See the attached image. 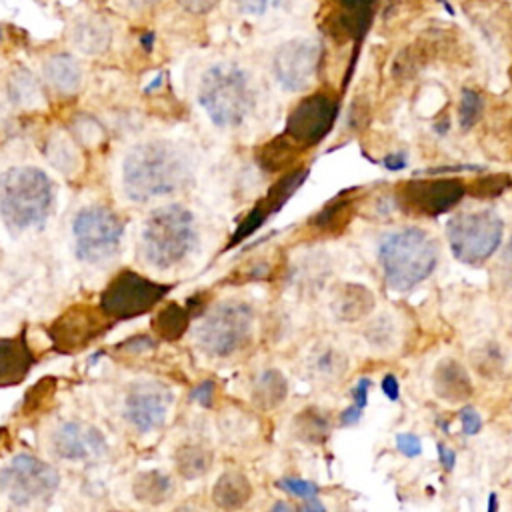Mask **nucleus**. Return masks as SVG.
Segmentation results:
<instances>
[{
	"label": "nucleus",
	"mask_w": 512,
	"mask_h": 512,
	"mask_svg": "<svg viewBox=\"0 0 512 512\" xmlns=\"http://www.w3.org/2000/svg\"><path fill=\"white\" fill-rule=\"evenodd\" d=\"M190 178L186 154L168 140L132 146L122 162V186L132 202H150L180 190Z\"/></svg>",
	"instance_id": "nucleus-1"
},
{
	"label": "nucleus",
	"mask_w": 512,
	"mask_h": 512,
	"mask_svg": "<svg viewBox=\"0 0 512 512\" xmlns=\"http://www.w3.org/2000/svg\"><path fill=\"white\" fill-rule=\"evenodd\" d=\"M378 262L388 288L404 292L432 274L438 264V244L422 228H400L380 240Z\"/></svg>",
	"instance_id": "nucleus-2"
},
{
	"label": "nucleus",
	"mask_w": 512,
	"mask_h": 512,
	"mask_svg": "<svg viewBox=\"0 0 512 512\" xmlns=\"http://www.w3.org/2000/svg\"><path fill=\"white\" fill-rule=\"evenodd\" d=\"M52 182L36 166H14L0 176V216L12 234L46 220L52 208Z\"/></svg>",
	"instance_id": "nucleus-3"
},
{
	"label": "nucleus",
	"mask_w": 512,
	"mask_h": 512,
	"mask_svg": "<svg viewBox=\"0 0 512 512\" xmlns=\"http://www.w3.org/2000/svg\"><path fill=\"white\" fill-rule=\"evenodd\" d=\"M198 102L212 124L240 126L254 108V90L246 70L230 62L210 66L200 78Z\"/></svg>",
	"instance_id": "nucleus-4"
},
{
	"label": "nucleus",
	"mask_w": 512,
	"mask_h": 512,
	"mask_svg": "<svg viewBox=\"0 0 512 512\" xmlns=\"http://www.w3.org/2000/svg\"><path fill=\"white\" fill-rule=\"evenodd\" d=\"M198 228L194 214L182 204L154 210L142 228V254L158 270L180 264L196 246Z\"/></svg>",
	"instance_id": "nucleus-5"
},
{
	"label": "nucleus",
	"mask_w": 512,
	"mask_h": 512,
	"mask_svg": "<svg viewBox=\"0 0 512 512\" xmlns=\"http://www.w3.org/2000/svg\"><path fill=\"white\" fill-rule=\"evenodd\" d=\"M504 222L494 210H464L446 224V238L456 260L468 266L484 264L500 246Z\"/></svg>",
	"instance_id": "nucleus-6"
},
{
	"label": "nucleus",
	"mask_w": 512,
	"mask_h": 512,
	"mask_svg": "<svg viewBox=\"0 0 512 512\" xmlns=\"http://www.w3.org/2000/svg\"><path fill=\"white\" fill-rule=\"evenodd\" d=\"M254 310L240 300L216 304L196 326V344L202 352L216 358H226L250 342Z\"/></svg>",
	"instance_id": "nucleus-7"
},
{
	"label": "nucleus",
	"mask_w": 512,
	"mask_h": 512,
	"mask_svg": "<svg viewBox=\"0 0 512 512\" xmlns=\"http://www.w3.org/2000/svg\"><path fill=\"white\" fill-rule=\"evenodd\" d=\"M124 226L120 218L104 206H86L76 212L72 222L76 256L88 264L110 260L122 240Z\"/></svg>",
	"instance_id": "nucleus-8"
},
{
	"label": "nucleus",
	"mask_w": 512,
	"mask_h": 512,
	"mask_svg": "<svg viewBox=\"0 0 512 512\" xmlns=\"http://www.w3.org/2000/svg\"><path fill=\"white\" fill-rule=\"evenodd\" d=\"M58 484V472L30 454H18L0 468V492L16 506L50 498Z\"/></svg>",
	"instance_id": "nucleus-9"
},
{
	"label": "nucleus",
	"mask_w": 512,
	"mask_h": 512,
	"mask_svg": "<svg viewBox=\"0 0 512 512\" xmlns=\"http://www.w3.org/2000/svg\"><path fill=\"white\" fill-rule=\"evenodd\" d=\"M466 188L456 178L442 180H410L398 186L396 204L402 212L416 216H438L456 206Z\"/></svg>",
	"instance_id": "nucleus-10"
},
{
	"label": "nucleus",
	"mask_w": 512,
	"mask_h": 512,
	"mask_svg": "<svg viewBox=\"0 0 512 512\" xmlns=\"http://www.w3.org/2000/svg\"><path fill=\"white\" fill-rule=\"evenodd\" d=\"M320 46L310 38H292L280 44L272 58V70L286 90L302 92L316 78Z\"/></svg>",
	"instance_id": "nucleus-11"
},
{
	"label": "nucleus",
	"mask_w": 512,
	"mask_h": 512,
	"mask_svg": "<svg viewBox=\"0 0 512 512\" xmlns=\"http://www.w3.org/2000/svg\"><path fill=\"white\" fill-rule=\"evenodd\" d=\"M338 106L326 94H316L302 100L290 114L286 122L284 136L296 148L316 146L332 128L336 120Z\"/></svg>",
	"instance_id": "nucleus-12"
},
{
	"label": "nucleus",
	"mask_w": 512,
	"mask_h": 512,
	"mask_svg": "<svg viewBox=\"0 0 512 512\" xmlns=\"http://www.w3.org/2000/svg\"><path fill=\"white\" fill-rule=\"evenodd\" d=\"M172 392L154 380L134 382L124 400L126 420L142 434L160 428L168 416Z\"/></svg>",
	"instance_id": "nucleus-13"
},
{
	"label": "nucleus",
	"mask_w": 512,
	"mask_h": 512,
	"mask_svg": "<svg viewBox=\"0 0 512 512\" xmlns=\"http://www.w3.org/2000/svg\"><path fill=\"white\" fill-rule=\"evenodd\" d=\"M52 450L58 458L70 462H94L100 460L108 444L98 428L86 422H64L52 434Z\"/></svg>",
	"instance_id": "nucleus-14"
},
{
	"label": "nucleus",
	"mask_w": 512,
	"mask_h": 512,
	"mask_svg": "<svg viewBox=\"0 0 512 512\" xmlns=\"http://www.w3.org/2000/svg\"><path fill=\"white\" fill-rule=\"evenodd\" d=\"M164 292V286L152 284L132 272H126L106 290L104 306L114 314H134L150 308Z\"/></svg>",
	"instance_id": "nucleus-15"
},
{
	"label": "nucleus",
	"mask_w": 512,
	"mask_h": 512,
	"mask_svg": "<svg viewBox=\"0 0 512 512\" xmlns=\"http://www.w3.org/2000/svg\"><path fill=\"white\" fill-rule=\"evenodd\" d=\"M308 176V168H296L292 172H288L286 176H282L268 192L262 200L256 202V206L248 212V216L242 220L240 228L236 230V234L232 236L230 244H238L242 238L250 236L254 230H258L272 214H276L278 210H282V206L292 198V194L302 186V182Z\"/></svg>",
	"instance_id": "nucleus-16"
},
{
	"label": "nucleus",
	"mask_w": 512,
	"mask_h": 512,
	"mask_svg": "<svg viewBox=\"0 0 512 512\" xmlns=\"http://www.w3.org/2000/svg\"><path fill=\"white\" fill-rule=\"evenodd\" d=\"M432 388L440 400L450 404L466 402L474 392L468 370L454 358H444L436 364L432 374Z\"/></svg>",
	"instance_id": "nucleus-17"
},
{
	"label": "nucleus",
	"mask_w": 512,
	"mask_h": 512,
	"mask_svg": "<svg viewBox=\"0 0 512 512\" xmlns=\"http://www.w3.org/2000/svg\"><path fill=\"white\" fill-rule=\"evenodd\" d=\"M114 30L110 22L100 14H82L70 26L72 46L88 56H96L108 50Z\"/></svg>",
	"instance_id": "nucleus-18"
},
{
	"label": "nucleus",
	"mask_w": 512,
	"mask_h": 512,
	"mask_svg": "<svg viewBox=\"0 0 512 512\" xmlns=\"http://www.w3.org/2000/svg\"><path fill=\"white\" fill-rule=\"evenodd\" d=\"M44 78L60 94H74L82 84L80 62L70 52H54L44 62Z\"/></svg>",
	"instance_id": "nucleus-19"
},
{
	"label": "nucleus",
	"mask_w": 512,
	"mask_h": 512,
	"mask_svg": "<svg viewBox=\"0 0 512 512\" xmlns=\"http://www.w3.org/2000/svg\"><path fill=\"white\" fill-rule=\"evenodd\" d=\"M374 308V294L362 284H344L332 298V312L344 322H356Z\"/></svg>",
	"instance_id": "nucleus-20"
},
{
	"label": "nucleus",
	"mask_w": 512,
	"mask_h": 512,
	"mask_svg": "<svg viewBox=\"0 0 512 512\" xmlns=\"http://www.w3.org/2000/svg\"><path fill=\"white\" fill-rule=\"evenodd\" d=\"M250 496H252V486L248 478L238 470L224 472L212 488V500L216 502V506L226 510L244 506L250 500Z\"/></svg>",
	"instance_id": "nucleus-21"
},
{
	"label": "nucleus",
	"mask_w": 512,
	"mask_h": 512,
	"mask_svg": "<svg viewBox=\"0 0 512 512\" xmlns=\"http://www.w3.org/2000/svg\"><path fill=\"white\" fill-rule=\"evenodd\" d=\"M288 396V382L276 368H266L252 386V402L260 410H272L280 406Z\"/></svg>",
	"instance_id": "nucleus-22"
},
{
	"label": "nucleus",
	"mask_w": 512,
	"mask_h": 512,
	"mask_svg": "<svg viewBox=\"0 0 512 512\" xmlns=\"http://www.w3.org/2000/svg\"><path fill=\"white\" fill-rule=\"evenodd\" d=\"M292 432L296 438L308 444H320L330 434V418L318 408H304L292 420Z\"/></svg>",
	"instance_id": "nucleus-23"
},
{
	"label": "nucleus",
	"mask_w": 512,
	"mask_h": 512,
	"mask_svg": "<svg viewBox=\"0 0 512 512\" xmlns=\"http://www.w3.org/2000/svg\"><path fill=\"white\" fill-rule=\"evenodd\" d=\"M176 464L182 476L186 478H198L208 472L212 464L210 450L198 446V444H186L176 454Z\"/></svg>",
	"instance_id": "nucleus-24"
},
{
	"label": "nucleus",
	"mask_w": 512,
	"mask_h": 512,
	"mask_svg": "<svg viewBox=\"0 0 512 512\" xmlns=\"http://www.w3.org/2000/svg\"><path fill=\"white\" fill-rule=\"evenodd\" d=\"M8 92L12 96L14 102L18 104H34L36 100L42 98V88H40V82L34 78V74L26 68H16L12 70L10 74V80H8Z\"/></svg>",
	"instance_id": "nucleus-25"
},
{
	"label": "nucleus",
	"mask_w": 512,
	"mask_h": 512,
	"mask_svg": "<svg viewBox=\"0 0 512 512\" xmlns=\"http://www.w3.org/2000/svg\"><path fill=\"white\" fill-rule=\"evenodd\" d=\"M296 154H298V148L286 136H278L262 148V154L258 160L262 168L276 172V170H282L286 164H290L296 158Z\"/></svg>",
	"instance_id": "nucleus-26"
},
{
	"label": "nucleus",
	"mask_w": 512,
	"mask_h": 512,
	"mask_svg": "<svg viewBox=\"0 0 512 512\" xmlns=\"http://www.w3.org/2000/svg\"><path fill=\"white\" fill-rule=\"evenodd\" d=\"M472 362H474V368L478 374H482L484 378H492L496 376L500 370H502V352L496 344L492 342H486L482 346H478L474 352H472Z\"/></svg>",
	"instance_id": "nucleus-27"
},
{
	"label": "nucleus",
	"mask_w": 512,
	"mask_h": 512,
	"mask_svg": "<svg viewBox=\"0 0 512 512\" xmlns=\"http://www.w3.org/2000/svg\"><path fill=\"white\" fill-rule=\"evenodd\" d=\"M482 96L474 90H464L460 96V106H458V124L462 130H470L482 116Z\"/></svg>",
	"instance_id": "nucleus-28"
},
{
	"label": "nucleus",
	"mask_w": 512,
	"mask_h": 512,
	"mask_svg": "<svg viewBox=\"0 0 512 512\" xmlns=\"http://www.w3.org/2000/svg\"><path fill=\"white\" fill-rule=\"evenodd\" d=\"M314 370L322 376L334 378L346 370V356L340 350L328 346L322 352L314 354Z\"/></svg>",
	"instance_id": "nucleus-29"
},
{
	"label": "nucleus",
	"mask_w": 512,
	"mask_h": 512,
	"mask_svg": "<svg viewBox=\"0 0 512 512\" xmlns=\"http://www.w3.org/2000/svg\"><path fill=\"white\" fill-rule=\"evenodd\" d=\"M350 202L348 200H340L334 202L330 206H326L314 220L316 226L320 228H334V226H346V222L350 220Z\"/></svg>",
	"instance_id": "nucleus-30"
},
{
	"label": "nucleus",
	"mask_w": 512,
	"mask_h": 512,
	"mask_svg": "<svg viewBox=\"0 0 512 512\" xmlns=\"http://www.w3.org/2000/svg\"><path fill=\"white\" fill-rule=\"evenodd\" d=\"M512 180L508 174H494V176H482L470 186V194L478 198H488V196H498L506 188H510Z\"/></svg>",
	"instance_id": "nucleus-31"
},
{
	"label": "nucleus",
	"mask_w": 512,
	"mask_h": 512,
	"mask_svg": "<svg viewBox=\"0 0 512 512\" xmlns=\"http://www.w3.org/2000/svg\"><path fill=\"white\" fill-rule=\"evenodd\" d=\"M276 486H278V488H282L284 492L292 494V496L302 498V500H306V498H314V496H318V492H320V488H318V484H316V482H312V480H304V478H296V476H286V478L278 480V482H276Z\"/></svg>",
	"instance_id": "nucleus-32"
},
{
	"label": "nucleus",
	"mask_w": 512,
	"mask_h": 512,
	"mask_svg": "<svg viewBox=\"0 0 512 512\" xmlns=\"http://www.w3.org/2000/svg\"><path fill=\"white\" fill-rule=\"evenodd\" d=\"M138 482L144 484V490L138 492L140 498H152V496L164 498L170 490V478L160 474V472H148V474L140 476Z\"/></svg>",
	"instance_id": "nucleus-33"
},
{
	"label": "nucleus",
	"mask_w": 512,
	"mask_h": 512,
	"mask_svg": "<svg viewBox=\"0 0 512 512\" xmlns=\"http://www.w3.org/2000/svg\"><path fill=\"white\" fill-rule=\"evenodd\" d=\"M160 324H162V330L170 324V328L166 330V334L170 336V338H174V336H178L184 328H186V314L178 308V306H170V308H166L162 314H160Z\"/></svg>",
	"instance_id": "nucleus-34"
},
{
	"label": "nucleus",
	"mask_w": 512,
	"mask_h": 512,
	"mask_svg": "<svg viewBox=\"0 0 512 512\" xmlns=\"http://www.w3.org/2000/svg\"><path fill=\"white\" fill-rule=\"evenodd\" d=\"M234 4L242 14L260 16L272 8H278L280 4H284V0H234Z\"/></svg>",
	"instance_id": "nucleus-35"
},
{
	"label": "nucleus",
	"mask_w": 512,
	"mask_h": 512,
	"mask_svg": "<svg viewBox=\"0 0 512 512\" xmlns=\"http://www.w3.org/2000/svg\"><path fill=\"white\" fill-rule=\"evenodd\" d=\"M396 448L408 456V458H414L422 452V444H420V438L416 434H410V432H404V434H398L396 436Z\"/></svg>",
	"instance_id": "nucleus-36"
},
{
	"label": "nucleus",
	"mask_w": 512,
	"mask_h": 512,
	"mask_svg": "<svg viewBox=\"0 0 512 512\" xmlns=\"http://www.w3.org/2000/svg\"><path fill=\"white\" fill-rule=\"evenodd\" d=\"M460 424H462V432L466 436H472V434H478L480 428H482V418L480 414L474 410V408H462L460 410Z\"/></svg>",
	"instance_id": "nucleus-37"
},
{
	"label": "nucleus",
	"mask_w": 512,
	"mask_h": 512,
	"mask_svg": "<svg viewBox=\"0 0 512 512\" xmlns=\"http://www.w3.org/2000/svg\"><path fill=\"white\" fill-rule=\"evenodd\" d=\"M216 2L218 0H178L182 10H186L190 14H206L216 6Z\"/></svg>",
	"instance_id": "nucleus-38"
},
{
	"label": "nucleus",
	"mask_w": 512,
	"mask_h": 512,
	"mask_svg": "<svg viewBox=\"0 0 512 512\" xmlns=\"http://www.w3.org/2000/svg\"><path fill=\"white\" fill-rule=\"evenodd\" d=\"M500 264H502V278H504V282L512 288V236H510L508 244L504 246Z\"/></svg>",
	"instance_id": "nucleus-39"
},
{
	"label": "nucleus",
	"mask_w": 512,
	"mask_h": 512,
	"mask_svg": "<svg viewBox=\"0 0 512 512\" xmlns=\"http://www.w3.org/2000/svg\"><path fill=\"white\" fill-rule=\"evenodd\" d=\"M370 378H360L352 390V398H354V404L364 408L366 402H368V390H370Z\"/></svg>",
	"instance_id": "nucleus-40"
},
{
	"label": "nucleus",
	"mask_w": 512,
	"mask_h": 512,
	"mask_svg": "<svg viewBox=\"0 0 512 512\" xmlns=\"http://www.w3.org/2000/svg\"><path fill=\"white\" fill-rule=\"evenodd\" d=\"M382 392L386 394L388 400H398L400 396V386H398V380L394 374H386L384 380H382Z\"/></svg>",
	"instance_id": "nucleus-41"
},
{
	"label": "nucleus",
	"mask_w": 512,
	"mask_h": 512,
	"mask_svg": "<svg viewBox=\"0 0 512 512\" xmlns=\"http://www.w3.org/2000/svg\"><path fill=\"white\" fill-rule=\"evenodd\" d=\"M212 392H214V384L212 382H202L196 390H194V400H198L200 404L208 406L210 400H212Z\"/></svg>",
	"instance_id": "nucleus-42"
},
{
	"label": "nucleus",
	"mask_w": 512,
	"mask_h": 512,
	"mask_svg": "<svg viewBox=\"0 0 512 512\" xmlns=\"http://www.w3.org/2000/svg\"><path fill=\"white\" fill-rule=\"evenodd\" d=\"M438 458L446 470H452L456 464V452L452 448H448L446 444H438Z\"/></svg>",
	"instance_id": "nucleus-43"
},
{
	"label": "nucleus",
	"mask_w": 512,
	"mask_h": 512,
	"mask_svg": "<svg viewBox=\"0 0 512 512\" xmlns=\"http://www.w3.org/2000/svg\"><path fill=\"white\" fill-rule=\"evenodd\" d=\"M360 418H362V408L356 406V404L348 406V408L340 414V422H342L344 426H352V424L360 422Z\"/></svg>",
	"instance_id": "nucleus-44"
},
{
	"label": "nucleus",
	"mask_w": 512,
	"mask_h": 512,
	"mask_svg": "<svg viewBox=\"0 0 512 512\" xmlns=\"http://www.w3.org/2000/svg\"><path fill=\"white\" fill-rule=\"evenodd\" d=\"M382 164L388 168V170H402L406 168L408 160H406V154L404 152H398V154H390L382 160Z\"/></svg>",
	"instance_id": "nucleus-45"
},
{
	"label": "nucleus",
	"mask_w": 512,
	"mask_h": 512,
	"mask_svg": "<svg viewBox=\"0 0 512 512\" xmlns=\"http://www.w3.org/2000/svg\"><path fill=\"white\" fill-rule=\"evenodd\" d=\"M162 0H126V4L136 10V12H144V10H152L154 6H158Z\"/></svg>",
	"instance_id": "nucleus-46"
},
{
	"label": "nucleus",
	"mask_w": 512,
	"mask_h": 512,
	"mask_svg": "<svg viewBox=\"0 0 512 512\" xmlns=\"http://www.w3.org/2000/svg\"><path fill=\"white\" fill-rule=\"evenodd\" d=\"M302 510H324V504H320L316 500V496L314 498H306V502L302 504Z\"/></svg>",
	"instance_id": "nucleus-47"
},
{
	"label": "nucleus",
	"mask_w": 512,
	"mask_h": 512,
	"mask_svg": "<svg viewBox=\"0 0 512 512\" xmlns=\"http://www.w3.org/2000/svg\"><path fill=\"white\" fill-rule=\"evenodd\" d=\"M272 510H294V506H290V504H286V502H276V504L272 506Z\"/></svg>",
	"instance_id": "nucleus-48"
},
{
	"label": "nucleus",
	"mask_w": 512,
	"mask_h": 512,
	"mask_svg": "<svg viewBox=\"0 0 512 512\" xmlns=\"http://www.w3.org/2000/svg\"><path fill=\"white\" fill-rule=\"evenodd\" d=\"M4 40V32H2V26H0V42Z\"/></svg>",
	"instance_id": "nucleus-49"
}]
</instances>
